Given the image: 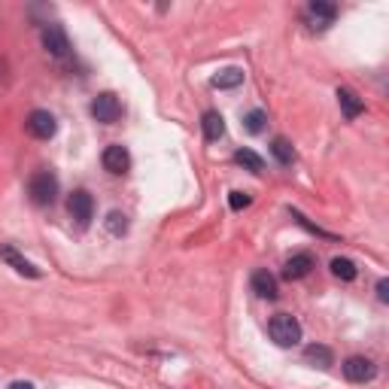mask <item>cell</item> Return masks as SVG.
<instances>
[{
  "label": "cell",
  "mask_w": 389,
  "mask_h": 389,
  "mask_svg": "<svg viewBox=\"0 0 389 389\" xmlns=\"http://www.w3.org/2000/svg\"><path fill=\"white\" fill-rule=\"evenodd\" d=\"M268 335L277 347H295L301 341V323L289 313H277L268 323Z\"/></svg>",
  "instance_id": "cell-1"
},
{
  "label": "cell",
  "mask_w": 389,
  "mask_h": 389,
  "mask_svg": "<svg viewBox=\"0 0 389 389\" xmlns=\"http://www.w3.org/2000/svg\"><path fill=\"white\" fill-rule=\"evenodd\" d=\"M28 194H31L33 204H40V207L55 204V198H58V177H55L52 170H40V174H33L28 180Z\"/></svg>",
  "instance_id": "cell-2"
},
{
  "label": "cell",
  "mask_w": 389,
  "mask_h": 389,
  "mask_svg": "<svg viewBox=\"0 0 389 389\" xmlns=\"http://www.w3.org/2000/svg\"><path fill=\"white\" fill-rule=\"evenodd\" d=\"M91 116H95L100 125H113V122H119V116H122V104H119V98L113 95V91H104V95H98L95 100H91Z\"/></svg>",
  "instance_id": "cell-3"
},
{
  "label": "cell",
  "mask_w": 389,
  "mask_h": 389,
  "mask_svg": "<svg viewBox=\"0 0 389 389\" xmlns=\"http://www.w3.org/2000/svg\"><path fill=\"white\" fill-rule=\"evenodd\" d=\"M43 49L52 55V58H64L71 52V40H67V31L61 25H43Z\"/></svg>",
  "instance_id": "cell-4"
},
{
  "label": "cell",
  "mask_w": 389,
  "mask_h": 389,
  "mask_svg": "<svg viewBox=\"0 0 389 389\" xmlns=\"http://www.w3.org/2000/svg\"><path fill=\"white\" fill-rule=\"evenodd\" d=\"M25 128L31 137H37V140H49V137H55V131H58V122H55L49 110H33L25 122Z\"/></svg>",
  "instance_id": "cell-5"
},
{
  "label": "cell",
  "mask_w": 389,
  "mask_h": 389,
  "mask_svg": "<svg viewBox=\"0 0 389 389\" xmlns=\"http://www.w3.org/2000/svg\"><path fill=\"white\" fill-rule=\"evenodd\" d=\"M67 210H71V216L79 222V225H88L91 222V216H95V198L85 192V189H76L71 194V201H67Z\"/></svg>",
  "instance_id": "cell-6"
},
{
  "label": "cell",
  "mask_w": 389,
  "mask_h": 389,
  "mask_svg": "<svg viewBox=\"0 0 389 389\" xmlns=\"http://www.w3.org/2000/svg\"><path fill=\"white\" fill-rule=\"evenodd\" d=\"M335 19H338L335 4H328V0H311V6H307V21H311L313 31H326Z\"/></svg>",
  "instance_id": "cell-7"
},
{
  "label": "cell",
  "mask_w": 389,
  "mask_h": 389,
  "mask_svg": "<svg viewBox=\"0 0 389 389\" xmlns=\"http://www.w3.org/2000/svg\"><path fill=\"white\" fill-rule=\"evenodd\" d=\"M0 259H4L6 265L13 268V271H19L21 277H31V280H37V277H40V268L33 265V261H28L25 256L19 253L16 247H9V244H0Z\"/></svg>",
  "instance_id": "cell-8"
},
{
  "label": "cell",
  "mask_w": 389,
  "mask_h": 389,
  "mask_svg": "<svg viewBox=\"0 0 389 389\" xmlns=\"http://www.w3.org/2000/svg\"><path fill=\"white\" fill-rule=\"evenodd\" d=\"M374 374H377L374 362L365 356H350L344 362V377L350 383H368V380H374Z\"/></svg>",
  "instance_id": "cell-9"
},
{
  "label": "cell",
  "mask_w": 389,
  "mask_h": 389,
  "mask_svg": "<svg viewBox=\"0 0 389 389\" xmlns=\"http://www.w3.org/2000/svg\"><path fill=\"white\" fill-rule=\"evenodd\" d=\"M100 162H104V167L110 170V174L122 177V174H128V167H131V155H128V150H125L122 143H113V146H107V150H104Z\"/></svg>",
  "instance_id": "cell-10"
},
{
  "label": "cell",
  "mask_w": 389,
  "mask_h": 389,
  "mask_svg": "<svg viewBox=\"0 0 389 389\" xmlns=\"http://www.w3.org/2000/svg\"><path fill=\"white\" fill-rule=\"evenodd\" d=\"M311 271H313V256H311V253H295L289 261H286L283 277H286V280H301V277H307Z\"/></svg>",
  "instance_id": "cell-11"
},
{
  "label": "cell",
  "mask_w": 389,
  "mask_h": 389,
  "mask_svg": "<svg viewBox=\"0 0 389 389\" xmlns=\"http://www.w3.org/2000/svg\"><path fill=\"white\" fill-rule=\"evenodd\" d=\"M249 283H253V292L259 295V299H268V301L277 299V277H274L271 271H265V268L256 271Z\"/></svg>",
  "instance_id": "cell-12"
},
{
  "label": "cell",
  "mask_w": 389,
  "mask_h": 389,
  "mask_svg": "<svg viewBox=\"0 0 389 389\" xmlns=\"http://www.w3.org/2000/svg\"><path fill=\"white\" fill-rule=\"evenodd\" d=\"M338 104H341V110H344L347 119L362 116V110H365V100L350 88H338Z\"/></svg>",
  "instance_id": "cell-13"
},
{
  "label": "cell",
  "mask_w": 389,
  "mask_h": 389,
  "mask_svg": "<svg viewBox=\"0 0 389 389\" xmlns=\"http://www.w3.org/2000/svg\"><path fill=\"white\" fill-rule=\"evenodd\" d=\"M304 362L313 365V368H331V365H335V353L323 344H311L304 350Z\"/></svg>",
  "instance_id": "cell-14"
},
{
  "label": "cell",
  "mask_w": 389,
  "mask_h": 389,
  "mask_svg": "<svg viewBox=\"0 0 389 389\" xmlns=\"http://www.w3.org/2000/svg\"><path fill=\"white\" fill-rule=\"evenodd\" d=\"M201 128H204V137H207L210 143L219 140V137L225 134V119H222V113L207 110V113H204V119H201Z\"/></svg>",
  "instance_id": "cell-15"
},
{
  "label": "cell",
  "mask_w": 389,
  "mask_h": 389,
  "mask_svg": "<svg viewBox=\"0 0 389 389\" xmlns=\"http://www.w3.org/2000/svg\"><path fill=\"white\" fill-rule=\"evenodd\" d=\"M240 83H244V71L240 67H225V71L213 76V88H237Z\"/></svg>",
  "instance_id": "cell-16"
},
{
  "label": "cell",
  "mask_w": 389,
  "mask_h": 389,
  "mask_svg": "<svg viewBox=\"0 0 389 389\" xmlns=\"http://www.w3.org/2000/svg\"><path fill=\"white\" fill-rule=\"evenodd\" d=\"M271 152H274V158H277L280 165H292L295 162V150H292V143L286 140V137H274Z\"/></svg>",
  "instance_id": "cell-17"
},
{
  "label": "cell",
  "mask_w": 389,
  "mask_h": 389,
  "mask_svg": "<svg viewBox=\"0 0 389 389\" xmlns=\"http://www.w3.org/2000/svg\"><path fill=\"white\" fill-rule=\"evenodd\" d=\"M331 274H335V277L338 280H344V283H353V280H356V265H353V261L350 259H331Z\"/></svg>",
  "instance_id": "cell-18"
},
{
  "label": "cell",
  "mask_w": 389,
  "mask_h": 389,
  "mask_svg": "<svg viewBox=\"0 0 389 389\" xmlns=\"http://www.w3.org/2000/svg\"><path fill=\"white\" fill-rule=\"evenodd\" d=\"M104 228H107L113 237H122L125 232H128V216L119 213V210H110L107 219H104Z\"/></svg>",
  "instance_id": "cell-19"
},
{
  "label": "cell",
  "mask_w": 389,
  "mask_h": 389,
  "mask_svg": "<svg viewBox=\"0 0 389 389\" xmlns=\"http://www.w3.org/2000/svg\"><path fill=\"white\" fill-rule=\"evenodd\" d=\"M234 162L240 165V167H247V170H253V174H261L265 170V162L253 152V150H237L234 152Z\"/></svg>",
  "instance_id": "cell-20"
},
{
  "label": "cell",
  "mask_w": 389,
  "mask_h": 389,
  "mask_svg": "<svg viewBox=\"0 0 389 389\" xmlns=\"http://www.w3.org/2000/svg\"><path fill=\"white\" fill-rule=\"evenodd\" d=\"M265 122H268L265 110H249L247 116H244V128L249 134H261V131H265Z\"/></svg>",
  "instance_id": "cell-21"
},
{
  "label": "cell",
  "mask_w": 389,
  "mask_h": 389,
  "mask_svg": "<svg viewBox=\"0 0 389 389\" xmlns=\"http://www.w3.org/2000/svg\"><path fill=\"white\" fill-rule=\"evenodd\" d=\"M249 204H253V198H249L247 192H232V194H228V207H232V210H247Z\"/></svg>",
  "instance_id": "cell-22"
},
{
  "label": "cell",
  "mask_w": 389,
  "mask_h": 389,
  "mask_svg": "<svg viewBox=\"0 0 389 389\" xmlns=\"http://www.w3.org/2000/svg\"><path fill=\"white\" fill-rule=\"evenodd\" d=\"M292 216H295V222H299V225H304V228H307V232H313V234H319V237H331L328 232H323V228H316L313 222H307V219H304V216H301L299 210H292Z\"/></svg>",
  "instance_id": "cell-23"
},
{
  "label": "cell",
  "mask_w": 389,
  "mask_h": 389,
  "mask_svg": "<svg viewBox=\"0 0 389 389\" xmlns=\"http://www.w3.org/2000/svg\"><path fill=\"white\" fill-rule=\"evenodd\" d=\"M377 299H380V301H389V280H386V277L377 280Z\"/></svg>",
  "instance_id": "cell-24"
},
{
  "label": "cell",
  "mask_w": 389,
  "mask_h": 389,
  "mask_svg": "<svg viewBox=\"0 0 389 389\" xmlns=\"http://www.w3.org/2000/svg\"><path fill=\"white\" fill-rule=\"evenodd\" d=\"M9 389H33V383H28V380H16V383H9Z\"/></svg>",
  "instance_id": "cell-25"
}]
</instances>
